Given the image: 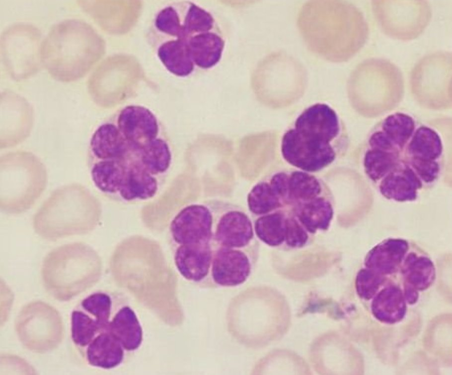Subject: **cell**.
<instances>
[{
    "label": "cell",
    "mask_w": 452,
    "mask_h": 375,
    "mask_svg": "<svg viewBox=\"0 0 452 375\" xmlns=\"http://www.w3.org/2000/svg\"><path fill=\"white\" fill-rule=\"evenodd\" d=\"M349 145L344 121L330 106L317 103L304 109L286 129L280 151L292 167L314 173L344 157Z\"/></svg>",
    "instance_id": "cell-1"
},
{
    "label": "cell",
    "mask_w": 452,
    "mask_h": 375,
    "mask_svg": "<svg viewBox=\"0 0 452 375\" xmlns=\"http://www.w3.org/2000/svg\"><path fill=\"white\" fill-rule=\"evenodd\" d=\"M297 24L307 48L333 62L352 58L363 47L369 34L361 10L344 1H307L299 11Z\"/></svg>",
    "instance_id": "cell-2"
},
{
    "label": "cell",
    "mask_w": 452,
    "mask_h": 375,
    "mask_svg": "<svg viewBox=\"0 0 452 375\" xmlns=\"http://www.w3.org/2000/svg\"><path fill=\"white\" fill-rule=\"evenodd\" d=\"M102 40L83 21L69 19L54 25L41 49V62L57 80L71 82L83 76L102 55Z\"/></svg>",
    "instance_id": "cell-3"
},
{
    "label": "cell",
    "mask_w": 452,
    "mask_h": 375,
    "mask_svg": "<svg viewBox=\"0 0 452 375\" xmlns=\"http://www.w3.org/2000/svg\"><path fill=\"white\" fill-rule=\"evenodd\" d=\"M79 184L55 190L35 213L33 228L42 238L55 241L85 234L93 226L97 209Z\"/></svg>",
    "instance_id": "cell-4"
},
{
    "label": "cell",
    "mask_w": 452,
    "mask_h": 375,
    "mask_svg": "<svg viewBox=\"0 0 452 375\" xmlns=\"http://www.w3.org/2000/svg\"><path fill=\"white\" fill-rule=\"evenodd\" d=\"M98 263L95 251L83 243L62 245L50 251L43 259L41 275L44 284L55 298L68 300L96 279Z\"/></svg>",
    "instance_id": "cell-5"
},
{
    "label": "cell",
    "mask_w": 452,
    "mask_h": 375,
    "mask_svg": "<svg viewBox=\"0 0 452 375\" xmlns=\"http://www.w3.org/2000/svg\"><path fill=\"white\" fill-rule=\"evenodd\" d=\"M400 69L390 62L372 58L360 63L351 73L348 87L362 106L374 108L395 102L403 89Z\"/></svg>",
    "instance_id": "cell-6"
},
{
    "label": "cell",
    "mask_w": 452,
    "mask_h": 375,
    "mask_svg": "<svg viewBox=\"0 0 452 375\" xmlns=\"http://www.w3.org/2000/svg\"><path fill=\"white\" fill-rule=\"evenodd\" d=\"M41 33L33 25L19 23L2 33L0 52L3 63L15 80L27 79L40 68Z\"/></svg>",
    "instance_id": "cell-7"
},
{
    "label": "cell",
    "mask_w": 452,
    "mask_h": 375,
    "mask_svg": "<svg viewBox=\"0 0 452 375\" xmlns=\"http://www.w3.org/2000/svg\"><path fill=\"white\" fill-rule=\"evenodd\" d=\"M16 330L21 343L36 353H45L61 343L64 334L63 321L58 312L42 302L27 304L19 312Z\"/></svg>",
    "instance_id": "cell-8"
},
{
    "label": "cell",
    "mask_w": 452,
    "mask_h": 375,
    "mask_svg": "<svg viewBox=\"0 0 452 375\" xmlns=\"http://www.w3.org/2000/svg\"><path fill=\"white\" fill-rule=\"evenodd\" d=\"M374 15L384 33L395 39L410 40L419 36L431 18L424 0H373Z\"/></svg>",
    "instance_id": "cell-9"
},
{
    "label": "cell",
    "mask_w": 452,
    "mask_h": 375,
    "mask_svg": "<svg viewBox=\"0 0 452 375\" xmlns=\"http://www.w3.org/2000/svg\"><path fill=\"white\" fill-rule=\"evenodd\" d=\"M452 64V55L448 52H436L422 58L411 74L415 95L430 105L447 103L451 89Z\"/></svg>",
    "instance_id": "cell-10"
},
{
    "label": "cell",
    "mask_w": 452,
    "mask_h": 375,
    "mask_svg": "<svg viewBox=\"0 0 452 375\" xmlns=\"http://www.w3.org/2000/svg\"><path fill=\"white\" fill-rule=\"evenodd\" d=\"M213 219L209 206L193 203L181 209L169 227L171 246L212 242Z\"/></svg>",
    "instance_id": "cell-11"
},
{
    "label": "cell",
    "mask_w": 452,
    "mask_h": 375,
    "mask_svg": "<svg viewBox=\"0 0 452 375\" xmlns=\"http://www.w3.org/2000/svg\"><path fill=\"white\" fill-rule=\"evenodd\" d=\"M127 141L133 152L164 134L162 125L147 108L137 105L127 106L117 114L113 121Z\"/></svg>",
    "instance_id": "cell-12"
},
{
    "label": "cell",
    "mask_w": 452,
    "mask_h": 375,
    "mask_svg": "<svg viewBox=\"0 0 452 375\" xmlns=\"http://www.w3.org/2000/svg\"><path fill=\"white\" fill-rule=\"evenodd\" d=\"M224 206L218 214L211 209L212 241L217 246L246 249L254 238L253 224L242 209L229 204Z\"/></svg>",
    "instance_id": "cell-13"
},
{
    "label": "cell",
    "mask_w": 452,
    "mask_h": 375,
    "mask_svg": "<svg viewBox=\"0 0 452 375\" xmlns=\"http://www.w3.org/2000/svg\"><path fill=\"white\" fill-rule=\"evenodd\" d=\"M216 246L210 270L213 287H233L243 284L252 271V256L245 249Z\"/></svg>",
    "instance_id": "cell-14"
},
{
    "label": "cell",
    "mask_w": 452,
    "mask_h": 375,
    "mask_svg": "<svg viewBox=\"0 0 452 375\" xmlns=\"http://www.w3.org/2000/svg\"><path fill=\"white\" fill-rule=\"evenodd\" d=\"M444 144L432 127L420 124L405 146L402 160L413 170L443 165Z\"/></svg>",
    "instance_id": "cell-15"
},
{
    "label": "cell",
    "mask_w": 452,
    "mask_h": 375,
    "mask_svg": "<svg viewBox=\"0 0 452 375\" xmlns=\"http://www.w3.org/2000/svg\"><path fill=\"white\" fill-rule=\"evenodd\" d=\"M176 268L186 280L201 286L213 287L210 270L211 242L171 246Z\"/></svg>",
    "instance_id": "cell-16"
},
{
    "label": "cell",
    "mask_w": 452,
    "mask_h": 375,
    "mask_svg": "<svg viewBox=\"0 0 452 375\" xmlns=\"http://www.w3.org/2000/svg\"><path fill=\"white\" fill-rule=\"evenodd\" d=\"M164 182V179L147 170L132 153L127 158L125 176L116 200L131 203L151 199L157 194Z\"/></svg>",
    "instance_id": "cell-17"
},
{
    "label": "cell",
    "mask_w": 452,
    "mask_h": 375,
    "mask_svg": "<svg viewBox=\"0 0 452 375\" xmlns=\"http://www.w3.org/2000/svg\"><path fill=\"white\" fill-rule=\"evenodd\" d=\"M132 153L115 123L108 122L99 126L91 137L88 149V163L102 160L126 159Z\"/></svg>",
    "instance_id": "cell-18"
},
{
    "label": "cell",
    "mask_w": 452,
    "mask_h": 375,
    "mask_svg": "<svg viewBox=\"0 0 452 375\" xmlns=\"http://www.w3.org/2000/svg\"><path fill=\"white\" fill-rule=\"evenodd\" d=\"M377 184L384 196L397 201L416 199L418 190L423 186L417 175L402 159Z\"/></svg>",
    "instance_id": "cell-19"
},
{
    "label": "cell",
    "mask_w": 452,
    "mask_h": 375,
    "mask_svg": "<svg viewBox=\"0 0 452 375\" xmlns=\"http://www.w3.org/2000/svg\"><path fill=\"white\" fill-rule=\"evenodd\" d=\"M83 351L89 365L106 370L120 365L126 352L120 342L107 330L97 334Z\"/></svg>",
    "instance_id": "cell-20"
},
{
    "label": "cell",
    "mask_w": 452,
    "mask_h": 375,
    "mask_svg": "<svg viewBox=\"0 0 452 375\" xmlns=\"http://www.w3.org/2000/svg\"><path fill=\"white\" fill-rule=\"evenodd\" d=\"M331 193L298 203L291 208L301 224L311 234L327 230L334 215Z\"/></svg>",
    "instance_id": "cell-21"
},
{
    "label": "cell",
    "mask_w": 452,
    "mask_h": 375,
    "mask_svg": "<svg viewBox=\"0 0 452 375\" xmlns=\"http://www.w3.org/2000/svg\"><path fill=\"white\" fill-rule=\"evenodd\" d=\"M186 44L195 65L208 69L221 60L225 41L219 29L216 28L192 36Z\"/></svg>",
    "instance_id": "cell-22"
},
{
    "label": "cell",
    "mask_w": 452,
    "mask_h": 375,
    "mask_svg": "<svg viewBox=\"0 0 452 375\" xmlns=\"http://www.w3.org/2000/svg\"><path fill=\"white\" fill-rule=\"evenodd\" d=\"M127 158L98 160L88 163L91 180L96 188L115 200L125 176Z\"/></svg>",
    "instance_id": "cell-23"
},
{
    "label": "cell",
    "mask_w": 452,
    "mask_h": 375,
    "mask_svg": "<svg viewBox=\"0 0 452 375\" xmlns=\"http://www.w3.org/2000/svg\"><path fill=\"white\" fill-rule=\"evenodd\" d=\"M126 351L137 350L143 338L142 325L134 311L129 306L122 305L112 317L107 327Z\"/></svg>",
    "instance_id": "cell-24"
},
{
    "label": "cell",
    "mask_w": 452,
    "mask_h": 375,
    "mask_svg": "<svg viewBox=\"0 0 452 375\" xmlns=\"http://www.w3.org/2000/svg\"><path fill=\"white\" fill-rule=\"evenodd\" d=\"M157 55L165 67L177 76L189 75L195 65L186 44L178 39L158 42Z\"/></svg>",
    "instance_id": "cell-25"
},
{
    "label": "cell",
    "mask_w": 452,
    "mask_h": 375,
    "mask_svg": "<svg viewBox=\"0 0 452 375\" xmlns=\"http://www.w3.org/2000/svg\"><path fill=\"white\" fill-rule=\"evenodd\" d=\"M133 153L147 170L153 175L165 179L172 164V152L164 134Z\"/></svg>",
    "instance_id": "cell-26"
},
{
    "label": "cell",
    "mask_w": 452,
    "mask_h": 375,
    "mask_svg": "<svg viewBox=\"0 0 452 375\" xmlns=\"http://www.w3.org/2000/svg\"><path fill=\"white\" fill-rule=\"evenodd\" d=\"M419 124V122L411 115L398 112L386 116L376 125L402 154Z\"/></svg>",
    "instance_id": "cell-27"
},
{
    "label": "cell",
    "mask_w": 452,
    "mask_h": 375,
    "mask_svg": "<svg viewBox=\"0 0 452 375\" xmlns=\"http://www.w3.org/2000/svg\"><path fill=\"white\" fill-rule=\"evenodd\" d=\"M288 211L285 208L257 216L254 233L262 242L272 247H283Z\"/></svg>",
    "instance_id": "cell-28"
},
{
    "label": "cell",
    "mask_w": 452,
    "mask_h": 375,
    "mask_svg": "<svg viewBox=\"0 0 452 375\" xmlns=\"http://www.w3.org/2000/svg\"><path fill=\"white\" fill-rule=\"evenodd\" d=\"M112 295L105 291L92 293L80 302L78 308L93 317L101 331L105 330L114 313L122 305L118 304Z\"/></svg>",
    "instance_id": "cell-29"
},
{
    "label": "cell",
    "mask_w": 452,
    "mask_h": 375,
    "mask_svg": "<svg viewBox=\"0 0 452 375\" xmlns=\"http://www.w3.org/2000/svg\"><path fill=\"white\" fill-rule=\"evenodd\" d=\"M401 159L400 154L365 146L362 165L367 177L377 184Z\"/></svg>",
    "instance_id": "cell-30"
},
{
    "label": "cell",
    "mask_w": 452,
    "mask_h": 375,
    "mask_svg": "<svg viewBox=\"0 0 452 375\" xmlns=\"http://www.w3.org/2000/svg\"><path fill=\"white\" fill-rule=\"evenodd\" d=\"M247 201L249 210L256 216L285 208L265 178L253 187Z\"/></svg>",
    "instance_id": "cell-31"
},
{
    "label": "cell",
    "mask_w": 452,
    "mask_h": 375,
    "mask_svg": "<svg viewBox=\"0 0 452 375\" xmlns=\"http://www.w3.org/2000/svg\"><path fill=\"white\" fill-rule=\"evenodd\" d=\"M101 330L95 320L76 307L71 314V338L76 346L84 349Z\"/></svg>",
    "instance_id": "cell-32"
},
{
    "label": "cell",
    "mask_w": 452,
    "mask_h": 375,
    "mask_svg": "<svg viewBox=\"0 0 452 375\" xmlns=\"http://www.w3.org/2000/svg\"><path fill=\"white\" fill-rule=\"evenodd\" d=\"M311 234L291 211H288L283 247L298 249L307 246L311 241Z\"/></svg>",
    "instance_id": "cell-33"
}]
</instances>
